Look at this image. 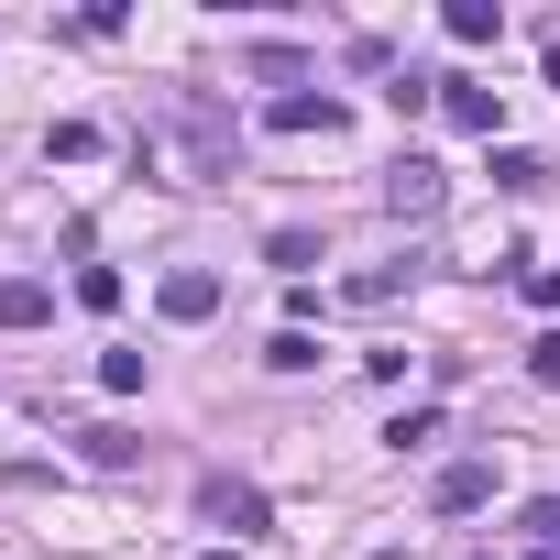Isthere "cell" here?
<instances>
[{
  "instance_id": "obj_6",
  "label": "cell",
  "mask_w": 560,
  "mask_h": 560,
  "mask_svg": "<svg viewBox=\"0 0 560 560\" xmlns=\"http://www.w3.org/2000/svg\"><path fill=\"white\" fill-rule=\"evenodd\" d=\"M429 505H440V516H483V505H494V462H451V472L429 483Z\"/></svg>"
},
{
  "instance_id": "obj_16",
  "label": "cell",
  "mask_w": 560,
  "mask_h": 560,
  "mask_svg": "<svg viewBox=\"0 0 560 560\" xmlns=\"http://www.w3.org/2000/svg\"><path fill=\"white\" fill-rule=\"evenodd\" d=\"M132 451H143V440H132V429H89V462H100V472H121V462H132Z\"/></svg>"
},
{
  "instance_id": "obj_11",
  "label": "cell",
  "mask_w": 560,
  "mask_h": 560,
  "mask_svg": "<svg viewBox=\"0 0 560 560\" xmlns=\"http://www.w3.org/2000/svg\"><path fill=\"white\" fill-rule=\"evenodd\" d=\"M494 187H505V198H538L549 165H538V154H494Z\"/></svg>"
},
{
  "instance_id": "obj_17",
  "label": "cell",
  "mask_w": 560,
  "mask_h": 560,
  "mask_svg": "<svg viewBox=\"0 0 560 560\" xmlns=\"http://www.w3.org/2000/svg\"><path fill=\"white\" fill-rule=\"evenodd\" d=\"M527 374H538V385H560V330H549V341H527Z\"/></svg>"
},
{
  "instance_id": "obj_14",
  "label": "cell",
  "mask_w": 560,
  "mask_h": 560,
  "mask_svg": "<svg viewBox=\"0 0 560 560\" xmlns=\"http://www.w3.org/2000/svg\"><path fill=\"white\" fill-rule=\"evenodd\" d=\"M264 264H287V275H308V264H319V231H275V242H264Z\"/></svg>"
},
{
  "instance_id": "obj_4",
  "label": "cell",
  "mask_w": 560,
  "mask_h": 560,
  "mask_svg": "<svg viewBox=\"0 0 560 560\" xmlns=\"http://www.w3.org/2000/svg\"><path fill=\"white\" fill-rule=\"evenodd\" d=\"M154 308H165L176 330H198V319L220 308V275H209V264H176V275H165V287H154Z\"/></svg>"
},
{
  "instance_id": "obj_3",
  "label": "cell",
  "mask_w": 560,
  "mask_h": 560,
  "mask_svg": "<svg viewBox=\"0 0 560 560\" xmlns=\"http://www.w3.org/2000/svg\"><path fill=\"white\" fill-rule=\"evenodd\" d=\"M198 516H209V527H231V538H253L275 505H264V483H231V472H209V483H198Z\"/></svg>"
},
{
  "instance_id": "obj_8",
  "label": "cell",
  "mask_w": 560,
  "mask_h": 560,
  "mask_svg": "<svg viewBox=\"0 0 560 560\" xmlns=\"http://www.w3.org/2000/svg\"><path fill=\"white\" fill-rule=\"evenodd\" d=\"M56 319V287L45 275H12V287H0V330H45Z\"/></svg>"
},
{
  "instance_id": "obj_7",
  "label": "cell",
  "mask_w": 560,
  "mask_h": 560,
  "mask_svg": "<svg viewBox=\"0 0 560 560\" xmlns=\"http://www.w3.org/2000/svg\"><path fill=\"white\" fill-rule=\"evenodd\" d=\"M440 110H451L462 132H494V121H505V89H483V78H440Z\"/></svg>"
},
{
  "instance_id": "obj_18",
  "label": "cell",
  "mask_w": 560,
  "mask_h": 560,
  "mask_svg": "<svg viewBox=\"0 0 560 560\" xmlns=\"http://www.w3.org/2000/svg\"><path fill=\"white\" fill-rule=\"evenodd\" d=\"M549 89H560V45H549Z\"/></svg>"
},
{
  "instance_id": "obj_15",
  "label": "cell",
  "mask_w": 560,
  "mask_h": 560,
  "mask_svg": "<svg viewBox=\"0 0 560 560\" xmlns=\"http://www.w3.org/2000/svg\"><path fill=\"white\" fill-rule=\"evenodd\" d=\"M385 440H396V451H429V440H440V407H407V418H396Z\"/></svg>"
},
{
  "instance_id": "obj_2",
  "label": "cell",
  "mask_w": 560,
  "mask_h": 560,
  "mask_svg": "<svg viewBox=\"0 0 560 560\" xmlns=\"http://www.w3.org/2000/svg\"><path fill=\"white\" fill-rule=\"evenodd\" d=\"M440 198H451V176H440L429 154H396V165H385V209H396V220H429Z\"/></svg>"
},
{
  "instance_id": "obj_1",
  "label": "cell",
  "mask_w": 560,
  "mask_h": 560,
  "mask_svg": "<svg viewBox=\"0 0 560 560\" xmlns=\"http://www.w3.org/2000/svg\"><path fill=\"white\" fill-rule=\"evenodd\" d=\"M165 121L187 132V176H231V110H209L198 89H176V100H165Z\"/></svg>"
},
{
  "instance_id": "obj_9",
  "label": "cell",
  "mask_w": 560,
  "mask_h": 560,
  "mask_svg": "<svg viewBox=\"0 0 560 560\" xmlns=\"http://www.w3.org/2000/svg\"><path fill=\"white\" fill-rule=\"evenodd\" d=\"M440 23H451V45H494V34H505V12H494V0H451Z\"/></svg>"
},
{
  "instance_id": "obj_10",
  "label": "cell",
  "mask_w": 560,
  "mask_h": 560,
  "mask_svg": "<svg viewBox=\"0 0 560 560\" xmlns=\"http://www.w3.org/2000/svg\"><path fill=\"white\" fill-rule=\"evenodd\" d=\"M516 264V287H527V308H560V264H538V253H505Z\"/></svg>"
},
{
  "instance_id": "obj_13",
  "label": "cell",
  "mask_w": 560,
  "mask_h": 560,
  "mask_svg": "<svg viewBox=\"0 0 560 560\" xmlns=\"http://www.w3.org/2000/svg\"><path fill=\"white\" fill-rule=\"evenodd\" d=\"M264 363H275V374H308V363H319V341H308V330H275V341H264Z\"/></svg>"
},
{
  "instance_id": "obj_12",
  "label": "cell",
  "mask_w": 560,
  "mask_h": 560,
  "mask_svg": "<svg viewBox=\"0 0 560 560\" xmlns=\"http://www.w3.org/2000/svg\"><path fill=\"white\" fill-rule=\"evenodd\" d=\"M78 308H100V319L121 308V264H89V275H78Z\"/></svg>"
},
{
  "instance_id": "obj_5",
  "label": "cell",
  "mask_w": 560,
  "mask_h": 560,
  "mask_svg": "<svg viewBox=\"0 0 560 560\" xmlns=\"http://www.w3.org/2000/svg\"><path fill=\"white\" fill-rule=\"evenodd\" d=\"M264 132H319V143H330V132H341V100H330V89H287V100L264 110Z\"/></svg>"
}]
</instances>
